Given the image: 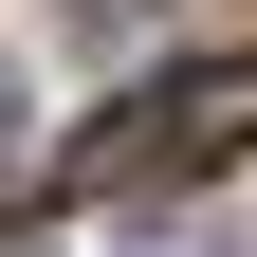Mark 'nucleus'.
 I'll list each match as a JSON object with an SVG mask.
<instances>
[{"label":"nucleus","mask_w":257,"mask_h":257,"mask_svg":"<svg viewBox=\"0 0 257 257\" xmlns=\"http://www.w3.org/2000/svg\"><path fill=\"white\" fill-rule=\"evenodd\" d=\"M257 166V55H184V74H147L110 128H74V202H166V184H220Z\"/></svg>","instance_id":"obj_1"},{"label":"nucleus","mask_w":257,"mask_h":257,"mask_svg":"<svg viewBox=\"0 0 257 257\" xmlns=\"http://www.w3.org/2000/svg\"><path fill=\"white\" fill-rule=\"evenodd\" d=\"M239 257H257V239H239Z\"/></svg>","instance_id":"obj_2"}]
</instances>
